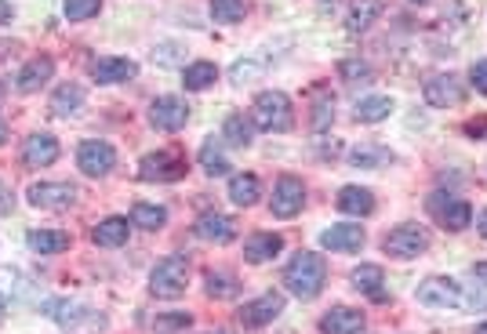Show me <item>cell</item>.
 Instances as JSON below:
<instances>
[{"label":"cell","instance_id":"6da1fadb","mask_svg":"<svg viewBox=\"0 0 487 334\" xmlns=\"http://www.w3.org/2000/svg\"><path fill=\"white\" fill-rule=\"evenodd\" d=\"M323 284H328V262H323L320 255L298 251V255L288 262V269H284V288H288V295L309 302V298H316V295L323 291Z\"/></svg>","mask_w":487,"mask_h":334},{"label":"cell","instance_id":"7a4b0ae2","mask_svg":"<svg viewBox=\"0 0 487 334\" xmlns=\"http://www.w3.org/2000/svg\"><path fill=\"white\" fill-rule=\"evenodd\" d=\"M186 284H189V262H186V255L160 258L153 265V272H149V291L156 298H182Z\"/></svg>","mask_w":487,"mask_h":334},{"label":"cell","instance_id":"3957f363","mask_svg":"<svg viewBox=\"0 0 487 334\" xmlns=\"http://www.w3.org/2000/svg\"><path fill=\"white\" fill-rule=\"evenodd\" d=\"M415 302L425 309H462V305H469V295L451 276H429V280L418 284Z\"/></svg>","mask_w":487,"mask_h":334},{"label":"cell","instance_id":"277c9868","mask_svg":"<svg viewBox=\"0 0 487 334\" xmlns=\"http://www.w3.org/2000/svg\"><path fill=\"white\" fill-rule=\"evenodd\" d=\"M255 124L262 131H288L295 124V109L284 91H262L255 95Z\"/></svg>","mask_w":487,"mask_h":334},{"label":"cell","instance_id":"5b68a950","mask_svg":"<svg viewBox=\"0 0 487 334\" xmlns=\"http://www.w3.org/2000/svg\"><path fill=\"white\" fill-rule=\"evenodd\" d=\"M182 175H186V156L179 149H156L139 160L142 182H179Z\"/></svg>","mask_w":487,"mask_h":334},{"label":"cell","instance_id":"8992f818","mask_svg":"<svg viewBox=\"0 0 487 334\" xmlns=\"http://www.w3.org/2000/svg\"><path fill=\"white\" fill-rule=\"evenodd\" d=\"M425 247H429V233H425L422 226H415V221H404V226L390 230L386 240H382V251L393 255V258H404V262H407V258H418Z\"/></svg>","mask_w":487,"mask_h":334},{"label":"cell","instance_id":"52a82bcc","mask_svg":"<svg viewBox=\"0 0 487 334\" xmlns=\"http://www.w3.org/2000/svg\"><path fill=\"white\" fill-rule=\"evenodd\" d=\"M77 163H80V171L88 179H105L117 167V149L110 142H102V138H88L77 149Z\"/></svg>","mask_w":487,"mask_h":334},{"label":"cell","instance_id":"ba28073f","mask_svg":"<svg viewBox=\"0 0 487 334\" xmlns=\"http://www.w3.org/2000/svg\"><path fill=\"white\" fill-rule=\"evenodd\" d=\"M29 204L40 207V211H66L77 204V186L73 182H33L29 186Z\"/></svg>","mask_w":487,"mask_h":334},{"label":"cell","instance_id":"9c48e42d","mask_svg":"<svg viewBox=\"0 0 487 334\" xmlns=\"http://www.w3.org/2000/svg\"><path fill=\"white\" fill-rule=\"evenodd\" d=\"M186 121H189V105H186L179 95H160V98H153V105H149V124H153L156 131H179V128H186Z\"/></svg>","mask_w":487,"mask_h":334},{"label":"cell","instance_id":"30bf717a","mask_svg":"<svg viewBox=\"0 0 487 334\" xmlns=\"http://www.w3.org/2000/svg\"><path fill=\"white\" fill-rule=\"evenodd\" d=\"M281 313H284V295H277V291H265V295H258V298L244 302L237 316H240V323H244L248 330H255V327L273 323Z\"/></svg>","mask_w":487,"mask_h":334},{"label":"cell","instance_id":"8fae6325","mask_svg":"<svg viewBox=\"0 0 487 334\" xmlns=\"http://www.w3.org/2000/svg\"><path fill=\"white\" fill-rule=\"evenodd\" d=\"M306 204V186L302 179L295 175H281L277 186H273V200H269V211H273L277 218H295Z\"/></svg>","mask_w":487,"mask_h":334},{"label":"cell","instance_id":"7c38bea8","mask_svg":"<svg viewBox=\"0 0 487 334\" xmlns=\"http://www.w3.org/2000/svg\"><path fill=\"white\" fill-rule=\"evenodd\" d=\"M422 98L432 105V109H448V105H458L466 98V88L455 73H437V77H429L425 88H422Z\"/></svg>","mask_w":487,"mask_h":334},{"label":"cell","instance_id":"4fadbf2b","mask_svg":"<svg viewBox=\"0 0 487 334\" xmlns=\"http://www.w3.org/2000/svg\"><path fill=\"white\" fill-rule=\"evenodd\" d=\"M193 233L207 244H230L237 237V221L223 211H204L197 221H193Z\"/></svg>","mask_w":487,"mask_h":334},{"label":"cell","instance_id":"5bb4252c","mask_svg":"<svg viewBox=\"0 0 487 334\" xmlns=\"http://www.w3.org/2000/svg\"><path fill=\"white\" fill-rule=\"evenodd\" d=\"M429 207H432V214L444 221V230H451V233H462L469 221H473V207H469L466 200H451V196H444V193H432Z\"/></svg>","mask_w":487,"mask_h":334},{"label":"cell","instance_id":"9a60e30c","mask_svg":"<svg viewBox=\"0 0 487 334\" xmlns=\"http://www.w3.org/2000/svg\"><path fill=\"white\" fill-rule=\"evenodd\" d=\"M51 77H55V59H51V54H37V59H29V63L19 70L15 88H19L22 95H33V91H40Z\"/></svg>","mask_w":487,"mask_h":334},{"label":"cell","instance_id":"2e32d148","mask_svg":"<svg viewBox=\"0 0 487 334\" xmlns=\"http://www.w3.org/2000/svg\"><path fill=\"white\" fill-rule=\"evenodd\" d=\"M59 160V138L47 135V131H37L22 142V163L26 167H47Z\"/></svg>","mask_w":487,"mask_h":334},{"label":"cell","instance_id":"e0dca14e","mask_svg":"<svg viewBox=\"0 0 487 334\" xmlns=\"http://www.w3.org/2000/svg\"><path fill=\"white\" fill-rule=\"evenodd\" d=\"M139 73V66L131 59H117V54H102V59L91 63V77L98 84H124Z\"/></svg>","mask_w":487,"mask_h":334},{"label":"cell","instance_id":"ac0fdd59","mask_svg":"<svg viewBox=\"0 0 487 334\" xmlns=\"http://www.w3.org/2000/svg\"><path fill=\"white\" fill-rule=\"evenodd\" d=\"M360 327H364V313L349 309V305H335V309L323 313V320H320L323 334H360Z\"/></svg>","mask_w":487,"mask_h":334},{"label":"cell","instance_id":"d6986e66","mask_svg":"<svg viewBox=\"0 0 487 334\" xmlns=\"http://www.w3.org/2000/svg\"><path fill=\"white\" fill-rule=\"evenodd\" d=\"M320 247L328 251H360L364 247V230L360 226H349V221H342V226H332L320 233Z\"/></svg>","mask_w":487,"mask_h":334},{"label":"cell","instance_id":"ffe728a7","mask_svg":"<svg viewBox=\"0 0 487 334\" xmlns=\"http://www.w3.org/2000/svg\"><path fill=\"white\" fill-rule=\"evenodd\" d=\"M349 284H353V291H360V295H367L374 302L386 298V288H382L386 276H382V269H378V265H357L349 272Z\"/></svg>","mask_w":487,"mask_h":334},{"label":"cell","instance_id":"44dd1931","mask_svg":"<svg viewBox=\"0 0 487 334\" xmlns=\"http://www.w3.org/2000/svg\"><path fill=\"white\" fill-rule=\"evenodd\" d=\"M284 251V237L281 233H255V237H248V244H244V258L251 262V265H262V262H269V258H277Z\"/></svg>","mask_w":487,"mask_h":334},{"label":"cell","instance_id":"7402d4cb","mask_svg":"<svg viewBox=\"0 0 487 334\" xmlns=\"http://www.w3.org/2000/svg\"><path fill=\"white\" fill-rule=\"evenodd\" d=\"M128 233H131V221L113 214V218H102L98 226L91 230V240L98 247H121V244H128Z\"/></svg>","mask_w":487,"mask_h":334},{"label":"cell","instance_id":"603a6c76","mask_svg":"<svg viewBox=\"0 0 487 334\" xmlns=\"http://www.w3.org/2000/svg\"><path fill=\"white\" fill-rule=\"evenodd\" d=\"M339 211L342 214H353V218H367L374 211V193L364 189V186H342L339 189Z\"/></svg>","mask_w":487,"mask_h":334},{"label":"cell","instance_id":"cb8c5ba5","mask_svg":"<svg viewBox=\"0 0 487 334\" xmlns=\"http://www.w3.org/2000/svg\"><path fill=\"white\" fill-rule=\"evenodd\" d=\"M390 113H393V98H390V95H367V98H360L357 109H353V117H357L360 124H382Z\"/></svg>","mask_w":487,"mask_h":334},{"label":"cell","instance_id":"d4e9b609","mask_svg":"<svg viewBox=\"0 0 487 334\" xmlns=\"http://www.w3.org/2000/svg\"><path fill=\"white\" fill-rule=\"evenodd\" d=\"M353 167H364V171H378V167H390L393 163V153L378 142H360L353 153H349Z\"/></svg>","mask_w":487,"mask_h":334},{"label":"cell","instance_id":"484cf974","mask_svg":"<svg viewBox=\"0 0 487 334\" xmlns=\"http://www.w3.org/2000/svg\"><path fill=\"white\" fill-rule=\"evenodd\" d=\"M378 15H382V0H353L349 15H346V29L349 33H364V29H371V22Z\"/></svg>","mask_w":487,"mask_h":334},{"label":"cell","instance_id":"4316f807","mask_svg":"<svg viewBox=\"0 0 487 334\" xmlns=\"http://www.w3.org/2000/svg\"><path fill=\"white\" fill-rule=\"evenodd\" d=\"M26 244H29L37 255H59V251H66L73 240H70V233H63V230H33V233L26 237Z\"/></svg>","mask_w":487,"mask_h":334},{"label":"cell","instance_id":"83f0119b","mask_svg":"<svg viewBox=\"0 0 487 334\" xmlns=\"http://www.w3.org/2000/svg\"><path fill=\"white\" fill-rule=\"evenodd\" d=\"M204 291H207V298H237L240 295V284H237V276L233 272H214V269H207L204 272Z\"/></svg>","mask_w":487,"mask_h":334},{"label":"cell","instance_id":"f1b7e54d","mask_svg":"<svg viewBox=\"0 0 487 334\" xmlns=\"http://www.w3.org/2000/svg\"><path fill=\"white\" fill-rule=\"evenodd\" d=\"M84 105V88L80 84H63L55 95H51V113L55 117H73Z\"/></svg>","mask_w":487,"mask_h":334},{"label":"cell","instance_id":"f546056e","mask_svg":"<svg viewBox=\"0 0 487 334\" xmlns=\"http://www.w3.org/2000/svg\"><path fill=\"white\" fill-rule=\"evenodd\" d=\"M131 226L156 233V230L168 226V211L160 207V204H135V207H131Z\"/></svg>","mask_w":487,"mask_h":334},{"label":"cell","instance_id":"4dcf8cb0","mask_svg":"<svg viewBox=\"0 0 487 334\" xmlns=\"http://www.w3.org/2000/svg\"><path fill=\"white\" fill-rule=\"evenodd\" d=\"M258 196H262V186H258L255 175H233L230 179V200L237 207H251V204H258Z\"/></svg>","mask_w":487,"mask_h":334},{"label":"cell","instance_id":"1f68e13d","mask_svg":"<svg viewBox=\"0 0 487 334\" xmlns=\"http://www.w3.org/2000/svg\"><path fill=\"white\" fill-rule=\"evenodd\" d=\"M200 167L211 175V179H219V175H230V160L223 156V149H219V138H207L204 146H200Z\"/></svg>","mask_w":487,"mask_h":334},{"label":"cell","instance_id":"d6a6232c","mask_svg":"<svg viewBox=\"0 0 487 334\" xmlns=\"http://www.w3.org/2000/svg\"><path fill=\"white\" fill-rule=\"evenodd\" d=\"M214 80H219V66H214V63H193V66H186V73H182L186 91H207Z\"/></svg>","mask_w":487,"mask_h":334},{"label":"cell","instance_id":"836d02e7","mask_svg":"<svg viewBox=\"0 0 487 334\" xmlns=\"http://www.w3.org/2000/svg\"><path fill=\"white\" fill-rule=\"evenodd\" d=\"M332 121H335V95H332V91H316V98H313V113H309L313 131H328Z\"/></svg>","mask_w":487,"mask_h":334},{"label":"cell","instance_id":"e575fe53","mask_svg":"<svg viewBox=\"0 0 487 334\" xmlns=\"http://www.w3.org/2000/svg\"><path fill=\"white\" fill-rule=\"evenodd\" d=\"M223 138H226L230 146H237V149H248V146H251V138H255V131H251V121H248L244 113H233V117H226V124H223Z\"/></svg>","mask_w":487,"mask_h":334},{"label":"cell","instance_id":"d590c367","mask_svg":"<svg viewBox=\"0 0 487 334\" xmlns=\"http://www.w3.org/2000/svg\"><path fill=\"white\" fill-rule=\"evenodd\" d=\"M211 19L223 26H237L244 19V0H211Z\"/></svg>","mask_w":487,"mask_h":334},{"label":"cell","instance_id":"8d00e7d4","mask_svg":"<svg viewBox=\"0 0 487 334\" xmlns=\"http://www.w3.org/2000/svg\"><path fill=\"white\" fill-rule=\"evenodd\" d=\"M63 12H66L70 22H88V19H95L102 12V0H66Z\"/></svg>","mask_w":487,"mask_h":334},{"label":"cell","instance_id":"74e56055","mask_svg":"<svg viewBox=\"0 0 487 334\" xmlns=\"http://www.w3.org/2000/svg\"><path fill=\"white\" fill-rule=\"evenodd\" d=\"M339 73H342L346 84H371V80H374V70H371L364 59H346V63L339 66Z\"/></svg>","mask_w":487,"mask_h":334},{"label":"cell","instance_id":"f35d334b","mask_svg":"<svg viewBox=\"0 0 487 334\" xmlns=\"http://www.w3.org/2000/svg\"><path fill=\"white\" fill-rule=\"evenodd\" d=\"M189 323H193L189 313H175V316H160V320H156V330H160V334H172V330H186Z\"/></svg>","mask_w":487,"mask_h":334},{"label":"cell","instance_id":"ab89813d","mask_svg":"<svg viewBox=\"0 0 487 334\" xmlns=\"http://www.w3.org/2000/svg\"><path fill=\"white\" fill-rule=\"evenodd\" d=\"M469 84H473L480 95H487V59L473 63V70H469Z\"/></svg>","mask_w":487,"mask_h":334},{"label":"cell","instance_id":"60d3db41","mask_svg":"<svg viewBox=\"0 0 487 334\" xmlns=\"http://www.w3.org/2000/svg\"><path fill=\"white\" fill-rule=\"evenodd\" d=\"M462 131H466L469 138L487 142V117H473V121H466V124H462Z\"/></svg>","mask_w":487,"mask_h":334},{"label":"cell","instance_id":"b9f144b4","mask_svg":"<svg viewBox=\"0 0 487 334\" xmlns=\"http://www.w3.org/2000/svg\"><path fill=\"white\" fill-rule=\"evenodd\" d=\"M12 207H15V193L8 182H0V214H8Z\"/></svg>","mask_w":487,"mask_h":334},{"label":"cell","instance_id":"7bdbcfd3","mask_svg":"<svg viewBox=\"0 0 487 334\" xmlns=\"http://www.w3.org/2000/svg\"><path fill=\"white\" fill-rule=\"evenodd\" d=\"M476 230H480V237H487V211H480V218H476Z\"/></svg>","mask_w":487,"mask_h":334},{"label":"cell","instance_id":"ee69618b","mask_svg":"<svg viewBox=\"0 0 487 334\" xmlns=\"http://www.w3.org/2000/svg\"><path fill=\"white\" fill-rule=\"evenodd\" d=\"M4 138H8V124L0 121V146H4Z\"/></svg>","mask_w":487,"mask_h":334},{"label":"cell","instance_id":"f6af8a7d","mask_svg":"<svg viewBox=\"0 0 487 334\" xmlns=\"http://www.w3.org/2000/svg\"><path fill=\"white\" fill-rule=\"evenodd\" d=\"M8 313V302H4V295H0V316H4Z\"/></svg>","mask_w":487,"mask_h":334},{"label":"cell","instance_id":"bcb514c9","mask_svg":"<svg viewBox=\"0 0 487 334\" xmlns=\"http://www.w3.org/2000/svg\"><path fill=\"white\" fill-rule=\"evenodd\" d=\"M476 334H487V323H480V327H476Z\"/></svg>","mask_w":487,"mask_h":334},{"label":"cell","instance_id":"7dc6e473","mask_svg":"<svg viewBox=\"0 0 487 334\" xmlns=\"http://www.w3.org/2000/svg\"><path fill=\"white\" fill-rule=\"evenodd\" d=\"M411 4H429V0H411Z\"/></svg>","mask_w":487,"mask_h":334},{"label":"cell","instance_id":"c3c4849f","mask_svg":"<svg viewBox=\"0 0 487 334\" xmlns=\"http://www.w3.org/2000/svg\"><path fill=\"white\" fill-rule=\"evenodd\" d=\"M211 334H233V330H211Z\"/></svg>","mask_w":487,"mask_h":334},{"label":"cell","instance_id":"681fc988","mask_svg":"<svg viewBox=\"0 0 487 334\" xmlns=\"http://www.w3.org/2000/svg\"><path fill=\"white\" fill-rule=\"evenodd\" d=\"M0 98H4V84H0Z\"/></svg>","mask_w":487,"mask_h":334}]
</instances>
